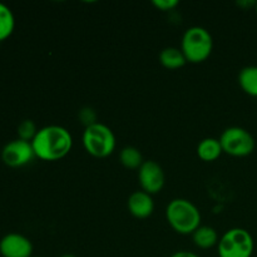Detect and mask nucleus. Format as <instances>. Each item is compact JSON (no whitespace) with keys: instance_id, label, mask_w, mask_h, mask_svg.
Returning <instances> with one entry per match:
<instances>
[{"instance_id":"22","label":"nucleus","mask_w":257,"mask_h":257,"mask_svg":"<svg viewBox=\"0 0 257 257\" xmlns=\"http://www.w3.org/2000/svg\"><path fill=\"white\" fill-rule=\"evenodd\" d=\"M255 9H256V13H257V2H256V5H255Z\"/></svg>"},{"instance_id":"21","label":"nucleus","mask_w":257,"mask_h":257,"mask_svg":"<svg viewBox=\"0 0 257 257\" xmlns=\"http://www.w3.org/2000/svg\"><path fill=\"white\" fill-rule=\"evenodd\" d=\"M60 257H77V256L70 255V253H65V255H63V256H60Z\"/></svg>"},{"instance_id":"11","label":"nucleus","mask_w":257,"mask_h":257,"mask_svg":"<svg viewBox=\"0 0 257 257\" xmlns=\"http://www.w3.org/2000/svg\"><path fill=\"white\" fill-rule=\"evenodd\" d=\"M223 153L220 140L205 138L197 146V156L203 162H213Z\"/></svg>"},{"instance_id":"2","label":"nucleus","mask_w":257,"mask_h":257,"mask_svg":"<svg viewBox=\"0 0 257 257\" xmlns=\"http://www.w3.org/2000/svg\"><path fill=\"white\" fill-rule=\"evenodd\" d=\"M166 220L180 235H192L201 226V212L191 201L175 198L166 207Z\"/></svg>"},{"instance_id":"17","label":"nucleus","mask_w":257,"mask_h":257,"mask_svg":"<svg viewBox=\"0 0 257 257\" xmlns=\"http://www.w3.org/2000/svg\"><path fill=\"white\" fill-rule=\"evenodd\" d=\"M38 131L39 130H37V125L33 120L25 119L18 125V137H19V140L32 142L35 136H37Z\"/></svg>"},{"instance_id":"12","label":"nucleus","mask_w":257,"mask_h":257,"mask_svg":"<svg viewBox=\"0 0 257 257\" xmlns=\"http://www.w3.org/2000/svg\"><path fill=\"white\" fill-rule=\"evenodd\" d=\"M193 243L197 246L198 248L202 250H208L216 246L220 241L218 238L217 231L210 226H200L195 232L192 233Z\"/></svg>"},{"instance_id":"6","label":"nucleus","mask_w":257,"mask_h":257,"mask_svg":"<svg viewBox=\"0 0 257 257\" xmlns=\"http://www.w3.org/2000/svg\"><path fill=\"white\" fill-rule=\"evenodd\" d=\"M223 153L232 157H246L255 150V138L242 127H228L220 137Z\"/></svg>"},{"instance_id":"4","label":"nucleus","mask_w":257,"mask_h":257,"mask_svg":"<svg viewBox=\"0 0 257 257\" xmlns=\"http://www.w3.org/2000/svg\"><path fill=\"white\" fill-rule=\"evenodd\" d=\"M82 141L87 153L95 158L108 157L115 150L114 133L108 125L99 122L85 127Z\"/></svg>"},{"instance_id":"16","label":"nucleus","mask_w":257,"mask_h":257,"mask_svg":"<svg viewBox=\"0 0 257 257\" xmlns=\"http://www.w3.org/2000/svg\"><path fill=\"white\" fill-rule=\"evenodd\" d=\"M119 161L123 167L128 168V170H140V167L145 162L140 150L132 147V146L122 148L119 153Z\"/></svg>"},{"instance_id":"7","label":"nucleus","mask_w":257,"mask_h":257,"mask_svg":"<svg viewBox=\"0 0 257 257\" xmlns=\"http://www.w3.org/2000/svg\"><path fill=\"white\" fill-rule=\"evenodd\" d=\"M35 158L32 142L23 140H14L8 142L2 150V161L4 165L12 168H19L28 165Z\"/></svg>"},{"instance_id":"13","label":"nucleus","mask_w":257,"mask_h":257,"mask_svg":"<svg viewBox=\"0 0 257 257\" xmlns=\"http://www.w3.org/2000/svg\"><path fill=\"white\" fill-rule=\"evenodd\" d=\"M160 63L170 70H176L182 68L187 63L182 50L175 47H167L160 53Z\"/></svg>"},{"instance_id":"20","label":"nucleus","mask_w":257,"mask_h":257,"mask_svg":"<svg viewBox=\"0 0 257 257\" xmlns=\"http://www.w3.org/2000/svg\"><path fill=\"white\" fill-rule=\"evenodd\" d=\"M171 257H200L198 255H196L195 252H191V251H177V252L173 253Z\"/></svg>"},{"instance_id":"5","label":"nucleus","mask_w":257,"mask_h":257,"mask_svg":"<svg viewBox=\"0 0 257 257\" xmlns=\"http://www.w3.org/2000/svg\"><path fill=\"white\" fill-rule=\"evenodd\" d=\"M255 242L247 230L230 228L221 236L217 243L218 257H251Z\"/></svg>"},{"instance_id":"19","label":"nucleus","mask_w":257,"mask_h":257,"mask_svg":"<svg viewBox=\"0 0 257 257\" xmlns=\"http://www.w3.org/2000/svg\"><path fill=\"white\" fill-rule=\"evenodd\" d=\"M152 4L161 12H170L175 9L180 3L177 0H153Z\"/></svg>"},{"instance_id":"18","label":"nucleus","mask_w":257,"mask_h":257,"mask_svg":"<svg viewBox=\"0 0 257 257\" xmlns=\"http://www.w3.org/2000/svg\"><path fill=\"white\" fill-rule=\"evenodd\" d=\"M79 119L82 120L85 127H89V125L97 123V114L92 108H83L79 112Z\"/></svg>"},{"instance_id":"8","label":"nucleus","mask_w":257,"mask_h":257,"mask_svg":"<svg viewBox=\"0 0 257 257\" xmlns=\"http://www.w3.org/2000/svg\"><path fill=\"white\" fill-rule=\"evenodd\" d=\"M138 181L142 191L156 195L162 191L166 182L163 168L156 161H145L138 170Z\"/></svg>"},{"instance_id":"14","label":"nucleus","mask_w":257,"mask_h":257,"mask_svg":"<svg viewBox=\"0 0 257 257\" xmlns=\"http://www.w3.org/2000/svg\"><path fill=\"white\" fill-rule=\"evenodd\" d=\"M238 84L248 95L257 97V65H248L241 69L238 74Z\"/></svg>"},{"instance_id":"9","label":"nucleus","mask_w":257,"mask_h":257,"mask_svg":"<svg viewBox=\"0 0 257 257\" xmlns=\"http://www.w3.org/2000/svg\"><path fill=\"white\" fill-rule=\"evenodd\" d=\"M0 255L3 257H32L33 243L24 235L8 233L0 240Z\"/></svg>"},{"instance_id":"1","label":"nucleus","mask_w":257,"mask_h":257,"mask_svg":"<svg viewBox=\"0 0 257 257\" xmlns=\"http://www.w3.org/2000/svg\"><path fill=\"white\" fill-rule=\"evenodd\" d=\"M35 157L54 162L64 158L73 147L72 135L62 125H47L38 131L32 141Z\"/></svg>"},{"instance_id":"3","label":"nucleus","mask_w":257,"mask_h":257,"mask_svg":"<svg viewBox=\"0 0 257 257\" xmlns=\"http://www.w3.org/2000/svg\"><path fill=\"white\" fill-rule=\"evenodd\" d=\"M213 49V39L207 29L202 27H191L185 32L181 43V50L186 60L198 64L207 59Z\"/></svg>"},{"instance_id":"10","label":"nucleus","mask_w":257,"mask_h":257,"mask_svg":"<svg viewBox=\"0 0 257 257\" xmlns=\"http://www.w3.org/2000/svg\"><path fill=\"white\" fill-rule=\"evenodd\" d=\"M127 207L133 217L145 220L150 217L155 211V202L150 193L145 191H136L128 197Z\"/></svg>"},{"instance_id":"15","label":"nucleus","mask_w":257,"mask_h":257,"mask_svg":"<svg viewBox=\"0 0 257 257\" xmlns=\"http://www.w3.org/2000/svg\"><path fill=\"white\" fill-rule=\"evenodd\" d=\"M15 29V17L8 5L0 3V43L7 40Z\"/></svg>"},{"instance_id":"23","label":"nucleus","mask_w":257,"mask_h":257,"mask_svg":"<svg viewBox=\"0 0 257 257\" xmlns=\"http://www.w3.org/2000/svg\"><path fill=\"white\" fill-rule=\"evenodd\" d=\"M32 257H39V256H32Z\"/></svg>"}]
</instances>
